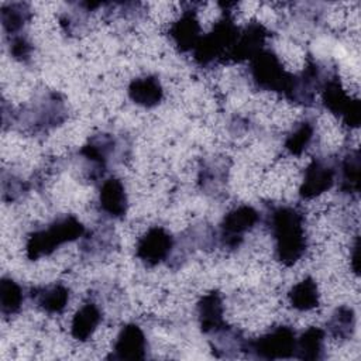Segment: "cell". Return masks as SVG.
<instances>
[{
	"instance_id": "cell-6",
	"label": "cell",
	"mask_w": 361,
	"mask_h": 361,
	"mask_svg": "<svg viewBox=\"0 0 361 361\" xmlns=\"http://www.w3.org/2000/svg\"><path fill=\"white\" fill-rule=\"evenodd\" d=\"M322 102L324 107L333 114L338 116L344 124L350 127H358L361 121L360 102L351 99L345 93L334 73L327 75L322 86Z\"/></svg>"
},
{
	"instance_id": "cell-8",
	"label": "cell",
	"mask_w": 361,
	"mask_h": 361,
	"mask_svg": "<svg viewBox=\"0 0 361 361\" xmlns=\"http://www.w3.org/2000/svg\"><path fill=\"white\" fill-rule=\"evenodd\" d=\"M175 248L173 237L161 226H154L138 238L135 245V255L145 265L154 267L169 259Z\"/></svg>"
},
{
	"instance_id": "cell-1",
	"label": "cell",
	"mask_w": 361,
	"mask_h": 361,
	"mask_svg": "<svg viewBox=\"0 0 361 361\" xmlns=\"http://www.w3.org/2000/svg\"><path fill=\"white\" fill-rule=\"evenodd\" d=\"M265 223L275 243V258L290 267L298 262L307 248L305 217L293 206H274L265 214Z\"/></svg>"
},
{
	"instance_id": "cell-16",
	"label": "cell",
	"mask_w": 361,
	"mask_h": 361,
	"mask_svg": "<svg viewBox=\"0 0 361 361\" xmlns=\"http://www.w3.org/2000/svg\"><path fill=\"white\" fill-rule=\"evenodd\" d=\"M127 93L135 104L147 109L158 106L164 97L162 85L155 75H147L133 79L128 85Z\"/></svg>"
},
{
	"instance_id": "cell-9",
	"label": "cell",
	"mask_w": 361,
	"mask_h": 361,
	"mask_svg": "<svg viewBox=\"0 0 361 361\" xmlns=\"http://www.w3.org/2000/svg\"><path fill=\"white\" fill-rule=\"evenodd\" d=\"M337 166L327 158H314L303 173L299 196L305 200L314 199L330 190L336 182Z\"/></svg>"
},
{
	"instance_id": "cell-29",
	"label": "cell",
	"mask_w": 361,
	"mask_h": 361,
	"mask_svg": "<svg viewBox=\"0 0 361 361\" xmlns=\"http://www.w3.org/2000/svg\"><path fill=\"white\" fill-rule=\"evenodd\" d=\"M31 51H32V47L24 35H21V34L11 35L10 52L13 55V58H16L18 61H27L31 55Z\"/></svg>"
},
{
	"instance_id": "cell-12",
	"label": "cell",
	"mask_w": 361,
	"mask_h": 361,
	"mask_svg": "<svg viewBox=\"0 0 361 361\" xmlns=\"http://www.w3.org/2000/svg\"><path fill=\"white\" fill-rule=\"evenodd\" d=\"M169 38L180 52L193 51L196 48L202 35L200 24L197 21L193 4H190V8H186L182 16L171 25Z\"/></svg>"
},
{
	"instance_id": "cell-17",
	"label": "cell",
	"mask_w": 361,
	"mask_h": 361,
	"mask_svg": "<svg viewBox=\"0 0 361 361\" xmlns=\"http://www.w3.org/2000/svg\"><path fill=\"white\" fill-rule=\"evenodd\" d=\"M102 323V312L94 302H87L75 313L71 324V334L78 341H87Z\"/></svg>"
},
{
	"instance_id": "cell-23",
	"label": "cell",
	"mask_w": 361,
	"mask_h": 361,
	"mask_svg": "<svg viewBox=\"0 0 361 361\" xmlns=\"http://www.w3.org/2000/svg\"><path fill=\"white\" fill-rule=\"evenodd\" d=\"M313 137H314V123L309 118H305L300 123H298V126L288 134L283 147L288 154L299 157L312 144Z\"/></svg>"
},
{
	"instance_id": "cell-15",
	"label": "cell",
	"mask_w": 361,
	"mask_h": 361,
	"mask_svg": "<svg viewBox=\"0 0 361 361\" xmlns=\"http://www.w3.org/2000/svg\"><path fill=\"white\" fill-rule=\"evenodd\" d=\"M224 306L221 295L219 292H210L204 295L197 303V319L200 329L204 334H214L223 327L224 323Z\"/></svg>"
},
{
	"instance_id": "cell-24",
	"label": "cell",
	"mask_w": 361,
	"mask_h": 361,
	"mask_svg": "<svg viewBox=\"0 0 361 361\" xmlns=\"http://www.w3.org/2000/svg\"><path fill=\"white\" fill-rule=\"evenodd\" d=\"M355 313L351 306H338L327 322L330 336L340 340H347L354 334Z\"/></svg>"
},
{
	"instance_id": "cell-22",
	"label": "cell",
	"mask_w": 361,
	"mask_h": 361,
	"mask_svg": "<svg viewBox=\"0 0 361 361\" xmlns=\"http://www.w3.org/2000/svg\"><path fill=\"white\" fill-rule=\"evenodd\" d=\"M65 117H66V113H65L63 102L59 99L56 93H52L47 97V100H44L38 106L37 113L34 116V121H35L34 124L38 128H49L62 123Z\"/></svg>"
},
{
	"instance_id": "cell-28",
	"label": "cell",
	"mask_w": 361,
	"mask_h": 361,
	"mask_svg": "<svg viewBox=\"0 0 361 361\" xmlns=\"http://www.w3.org/2000/svg\"><path fill=\"white\" fill-rule=\"evenodd\" d=\"M214 336L213 351L217 353L219 357H231L234 351H241L245 347V341L243 336L230 327H223Z\"/></svg>"
},
{
	"instance_id": "cell-30",
	"label": "cell",
	"mask_w": 361,
	"mask_h": 361,
	"mask_svg": "<svg viewBox=\"0 0 361 361\" xmlns=\"http://www.w3.org/2000/svg\"><path fill=\"white\" fill-rule=\"evenodd\" d=\"M351 268L355 274H358V269H360V240H358V237L355 238V243H354V247H353Z\"/></svg>"
},
{
	"instance_id": "cell-21",
	"label": "cell",
	"mask_w": 361,
	"mask_h": 361,
	"mask_svg": "<svg viewBox=\"0 0 361 361\" xmlns=\"http://www.w3.org/2000/svg\"><path fill=\"white\" fill-rule=\"evenodd\" d=\"M289 303L293 309L299 312H309L319 306L320 302V293L317 289V283L313 278L306 276L300 282H296L289 293Z\"/></svg>"
},
{
	"instance_id": "cell-2",
	"label": "cell",
	"mask_w": 361,
	"mask_h": 361,
	"mask_svg": "<svg viewBox=\"0 0 361 361\" xmlns=\"http://www.w3.org/2000/svg\"><path fill=\"white\" fill-rule=\"evenodd\" d=\"M224 6L223 17L214 24L207 35H203L199 39L196 48L192 51L195 61L200 66L231 62L241 28L234 23L231 11L227 10V3Z\"/></svg>"
},
{
	"instance_id": "cell-7",
	"label": "cell",
	"mask_w": 361,
	"mask_h": 361,
	"mask_svg": "<svg viewBox=\"0 0 361 361\" xmlns=\"http://www.w3.org/2000/svg\"><path fill=\"white\" fill-rule=\"evenodd\" d=\"M259 221V213L248 206L243 204L231 212H228L221 224H220V233H219V241L224 248H237L243 240L244 234L250 231L257 223Z\"/></svg>"
},
{
	"instance_id": "cell-10",
	"label": "cell",
	"mask_w": 361,
	"mask_h": 361,
	"mask_svg": "<svg viewBox=\"0 0 361 361\" xmlns=\"http://www.w3.org/2000/svg\"><path fill=\"white\" fill-rule=\"evenodd\" d=\"M148 343L142 329L134 323L126 324L118 333L113 353L109 358L113 360H144L147 357Z\"/></svg>"
},
{
	"instance_id": "cell-5",
	"label": "cell",
	"mask_w": 361,
	"mask_h": 361,
	"mask_svg": "<svg viewBox=\"0 0 361 361\" xmlns=\"http://www.w3.org/2000/svg\"><path fill=\"white\" fill-rule=\"evenodd\" d=\"M296 333L289 326H278L255 340H247L244 350L259 360H281L293 357Z\"/></svg>"
},
{
	"instance_id": "cell-11",
	"label": "cell",
	"mask_w": 361,
	"mask_h": 361,
	"mask_svg": "<svg viewBox=\"0 0 361 361\" xmlns=\"http://www.w3.org/2000/svg\"><path fill=\"white\" fill-rule=\"evenodd\" d=\"M116 148V140L110 134H97L89 138V141L80 148L79 154L90 162L92 176L103 178L109 159Z\"/></svg>"
},
{
	"instance_id": "cell-19",
	"label": "cell",
	"mask_w": 361,
	"mask_h": 361,
	"mask_svg": "<svg viewBox=\"0 0 361 361\" xmlns=\"http://www.w3.org/2000/svg\"><path fill=\"white\" fill-rule=\"evenodd\" d=\"M35 303L49 314L62 313L69 302V289L62 283L41 286L32 292Z\"/></svg>"
},
{
	"instance_id": "cell-4",
	"label": "cell",
	"mask_w": 361,
	"mask_h": 361,
	"mask_svg": "<svg viewBox=\"0 0 361 361\" xmlns=\"http://www.w3.org/2000/svg\"><path fill=\"white\" fill-rule=\"evenodd\" d=\"M248 71L258 89L281 93H285L292 76V73L286 72L278 55L267 48L250 59Z\"/></svg>"
},
{
	"instance_id": "cell-13",
	"label": "cell",
	"mask_w": 361,
	"mask_h": 361,
	"mask_svg": "<svg viewBox=\"0 0 361 361\" xmlns=\"http://www.w3.org/2000/svg\"><path fill=\"white\" fill-rule=\"evenodd\" d=\"M99 207L110 219H121L128 209V196L124 183L117 178L102 182L99 192Z\"/></svg>"
},
{
	"instance_id": "cell-25",
	"label": "cell",
	"mask_w": 361,
	"mask_h": 361,
	"mask_svg": "<svg viewBox=\"0 0 361 361\" xmlns=\"http://www.w3.org/2000/svg\"><path fill=\"white\" fill-rule=\"evenodd\" d=\"M24 303L23 288L11 278H1L0 282V312L3 316H13L21 310Z\"/></svg>"
},
{
	"instance_id": "cell-3",
	"label": "cell",
	"mask_w": 361,
	"mask_h": 361,
	"mask_svg": "<svg viewBox=\"0 0 361 361\" xmlns=\"http://www.w3.org/2000/svg\"><path fill=\"white\" fill-rule=\"evenodd\" d=\"M85 235V227L78 217L66 214L55 219L48 226L34 230L27 237L25 251L31 261L51 255L58 247Z\"/></svg>"
},
{
	"instance_id": "cell-14",
	"label": "cell",
	"mask_w": 361,
	"mask_h": 361,
	"mask_svg": "<svg viewBox=\"0 0 361 361\" xmlns=\"http://www.w3.org/2000/svg\"><path fill=\"white\" fill-rule=\"evenodd\" d=\"M268 38V30L258 21L247 24L240 31L238 41L235 44L231 62L250 61L259 51L265 48V41Z\"/></svg>"
},
{
	"instance_id": "cell-27",
	"label": "cell",
	"mask_w": 361,
	"mask_h": 361,
	"mask_svg": "<svg viewBox=\"0 0 361 361\" xmlns=\"http://www.w3.org/2000/svg\"><path fill=\"white\" fill-rule=\"evenodd\" d=\"M31 18V10L25 3H10L1 8V24L6 32L16 35Z\"/></svg>"
},
{
	"instance_id": "cell-18",
	"label": "cell",
	"mask_w": 361,
	"mask_h": 361,
	"mask_svg": "<svg viewBox=\"0 0 361 361\" xmlns=\"http://www.w3.org/2000/svg\"><path fill=\"white\" fill-rule=\"evenodd\" d=\"M324 337L326 333L320 327L306 329L299 337H296L293 357L303 361L322 360L324 357Z\"/></svg>"
},
{
	"instance_id": "cell-20",
	"label": "cell",
	"mask_w": 361,
	"mask_h": 361,
	"mask_svg": "<svg viewBox=\"0 0 361 361\" xmlns=\"http://www.w3.org/2000/svg\"><path fill=\"white\" fill-rule=\"evenodd\" d=\"M360 152L350 151L337 168L336 179L340 182V190L345 195H358L360 192Z\"/></svg>"
},
{
	"instance_id": "cell-26",
	"label": "cell",
	"mask_w": 361,
	"mask_h": 361,
	"mask_svg": "<svg viewBox=\"0 0 361 361\" xmlns=\"http://www.w3.org/2000/svg\"><path fill=\"white\" fill-rule=\"evenodd\" d=\"M114 243L113 231L107 227L93 230L90 234L83 235L80 248L87 257H100L107 254Z\"/></svg>"
}]
</instances>
